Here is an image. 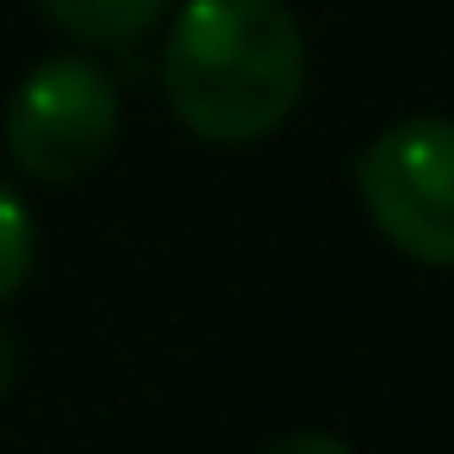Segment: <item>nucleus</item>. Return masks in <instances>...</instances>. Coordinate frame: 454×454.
Masks as SVG:
<instances>
[{
	"instance_id": "f257e3e1",
	"label": "nucleus",
	"mask_w": 454,
	"mask_h": 454,
	"mask_svg": "<svg viewBox=\"0 0 454 454\" xmlns=\"http://www.w3.org/2000/svg\"><path fill=\"white\" fill-rule=\"evenodd\" d=\"M162 94L200 144H262L305 94V32L286 0H187L162 38Z\"/></svg>"
},
{
	"instance_id": "f03ea898",
	"label": "nucleus",
	"mask_w": 454,
	"mask_h": 454,
	"mask_svg": "<svg viewBox=\"0 0 454 454\" xmlns=\"http://www.w3.org/2000/svg\"><path fill=\"white\" fill-rule=\"evenodd\" d=\"M355 193L398 255L454 268V119H404L380 131L355 162Z\"/></svg>"
},
{
	"instance_id": "7ed1b4c3",
	"label": "nucleus",
	"mask_w": 454,
	"mask_h": 454,
	"mask_svg": "<svg viewBox=\"0 0 454 454\" xmlns=\"http://www.w3.org/2000/svg\"><path fill=\"white\" fill-rule=\"evenodd\" d=\"M119 88L94 57L38 63L7 100V150L32 181H82L113 156Z\"/></svg>"
},
{
	"instance_id": "20e7f679",
	"label": "nucleus",
	"mask_w": 454,
	"mask_h": 454,
	"mask_svg": "<svg viewBox=\"0 0 454 454\" xmlns=\"http://www.w3.org/2000/svg\"><path fill=\"white\" fill-rule=\"evenodd\" d=\"M162 7L168 0H44V20L63 26L75 44L125 51V44H137L162 20Z\"/></svg>"
},
{
	"instance_id": "39448f33",
	"label": "nucleus",
	"mask_w": 454,
	"mask_h": 454,
	"mask_svg": "<svg viewBox=\"0 0 454 454\" xmlns=\"http://www.w3.org/2000/svg\"><path fill=\"white\" fill-rule=\"evenodd\" d=\"M32 262H38V224H32L26 200L0 181V305L32 280Z\"/></svg>"
},
{
	"instance_id": "423d86ee",
	"label": "nucleus",
	"mask_w": 454,
	"mask_h": 454,
	"mask_svg": "<svg viewBox=\"0 0 454 454\" xmlns=\"http://www.w3.org/2000/svg\"><path fill=\"white\" fill-rule=\"evenodd\" d=\"M262 454H355L342 435H330V429H299V435H280L274 448H262Z\"/></svg>"
},
{
	"instance_id": "0eeeda50",
	"label": "nucleus",
	"mask_w": 454,
	"mask_h": 454,
	"mask_svg": "<svg viewBox=\"0 0 454 454\" xmlns=\"http://www.w3.org/2000/svg\"><path fill=\"white\" fill-rule=\"evenodd\" d=\"M13 367H20V355H13V336L0 330V398H7V386H13Z\"/></svg>"
}]
</instances>
